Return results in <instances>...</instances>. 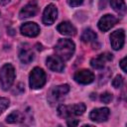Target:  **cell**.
<instances>
[{"mask_svg":"<svg viewBox=\"0 0 127 127\" xmlns=\"http://www.w3.org/2000/svg\"><path fill=\"white\" fill-rule=\"evenodd\" d=\"M74 43L69 39H60L55 47L56 55L63 61H68L74 53Z\"/></svg>","mask_w":127,"mask_h":127,"instance_id":"1","label":"cell"},{"mask_svg":"<svg viewBox=\"0 0 127 127\" xmlns=\"http://www.w3.org/2000/svg\"><path fill=\"white\" fill-rule=\"evenodd\" d=\"M85 111V105L83 103H77L73 105H60L58 107V114L62 118H70L79 116Z\"/></svg>","mask_w":127,"mask_h":127,"instance_id":"2","label":"cell"},{"mask_svg":"<svg viewBox=\"0 0 127 127\" xmlns=\"http://www.w3.org/2000/svg\"><path fill=\"white\" fill-rule=\"evenodd\" d=\"M15 79V69L11 64H4L0 69V80L1 86L4 90L10 88Z\"/></svg>","mask_w":127,"mask_h":127,"instance_id":"3","label":"cell"},{"mask_svg":"<svg viewBox=\"0 0 127 127\" xmlns=\"http://www.w3.org/2000/svg\"><path fill=\"white\" fill-rule=\"evenodd\" d=\"M30 87L33 89L41 88L46 83V73L41 67H34L29 75Z\"/></svg>","mask_w":127,"mask_h":127,"instance_id":"4","label":"cell"},{"mask_svg":"<svg viewBox=\"0 0 127 127\" xmlns=\"http://www.w3.org/2000/svg\"><path fill=\"white\" fill-rule=\"evenodd\" d=\"M124 41H125V33L122 29L116 30L111 33L110 44H111V47L113 48V50H115V51L120 50L124 45Z\"/></svg>","mask_w":127,"mask_h":127,"instance_id":"5","label":"cell"},{"mask_svg":"<svg viewBox=\"0 0 127 127\" xmlns=\"http://www.w3.org/2000/svg\"><path fill=\"white\" fill-rule=\"evenodd\" d=\"M58 16V9L54 4H49L43 13V23L45 25H52L55 23Z\"/></svg>","mask_w":127,"mask_h":127,"instance_id":"6","label":"cell"},{"mask_svg":"<svg viewBox=\"0 0 127 127\" xmlns=\"http://www.w3.org/2000/svg\"><path fill=\"white\" fill-rule=\"evenodd\" d=\"M74 80L81 84H88L94 80V74L89 69H79L74 73Z\"/></svg>","mask_w":127,"mask_h":127,"instance_id":"7","label":"cell"},{"mask_svg":"<svg viewBox=\"0 0 127 127\" xmlns=\"http://www.w3.org/2000/svg\"><path fill=\"white\" fill-rule=\"evenodd\" d=\"M118 22V18H116L113 15L110 14H106L103 17L100 18V20L98 21V28L99 30H101L102 32H107L108 30H110L116 23Z\"/></svg>","mask_w":127,"mask_h":127,"instance_id":"8","label":"cell"},{"mask_svg":"<svg viewBox=\"0 0 127 127\" xmlns=\"http://www.w3.org/2000/svg\"><path fill=\"white\" fill-rule=\"evenodd\" d=\"M68 91H69V85L68 84H61V85H58V86H54L50 90L49 99H50L51 102L57 101L62 96L66 94Z\"/></svg>","mask_w":127,"mask_h":127,"instance_id":"9","label":"cell"},{"mask_svg":"<svg viewBox=\"0 0 127 127\" xmlns=\"http://www.w3.org/2000/svg\"><path fill=\"white\" fill-rule=\"evenodd\" d=\"M109 114H110V111L107 107L95 108L89 113V118L94 122H103L107 120Z\"/></svg>","mask_w":127,"mask_h":127,"instance_id":"10","label":"cell"},{"mask_svg":"<svg viewBox=\"0 0 127 127\" xmlns=\"http://www.w3.org/2000/svg\"><path fill=\"white\" fill-rule=\"evenodd\" d=\"M46 63H47V66L53 71L62 72L64 69V61L61 60L58 56H50V57H48L47 60H46Z\"/></svg>","mask_w":127,"mask_h":127,"instance_id":"11","label":"cell"},{"mask_svg":"<svg viewBox=\"0 0 127 127\" xmlns=\"http://www.w3.org/2000/svg\"><path fill=\"white\" fill-rule=\"evenodd\" d=\"M112 60V55L109 53H104V54H100L97 57L91 59L90 61V65L96 69H100L103 68L105 64L109 61Z\"/></svg>","mask_w":127,"mask_h":127,"instance_id":"12","label":"cell"},{"mask_svg":"<svg viewBox=\"0 0 127 127\" xmlns=\"http://www.w3.org/2000/svg\"><path fill=\"white\" fill-rule=\"evenodd\" d=\"M20 31H21L22 35H24V36L36 37L40 33V27L34 22H27L21 26Z\"/></svg>","mask_w":127,"mask_h":127,"instance_id":"13","label":"cell"},{"mask_svg":"<svg viewBox=\"0 0 127 127\" xmlns=\"http://www.w3.org/2000/svg\"><path fill=\"white\" fill-rule=\"evenodd\" d=\"M37 12H38V6H37L35 3H32V2H31V3L27 4V5H25V6L21 9V11H20V13H19V17H20L21 19L33 17V16H35V15L37 14Z\"/></svg>","mask_w":127,"mask_h":127,"instance_id":"14","label":"cell"},{"mask_svg":"<svg viewBox=\"0 0 127 127\" xmlns=\"http://www.w3.org/2000/svg\"><path fill=\"white\" fill-rule=\"evenodd\" d=\"M58 32L65 36H74L76 34V29L69 22H62L57 26Z\"/></svg>","mask_w":127,"mask_h":127,"instance_id":"15","label":"cell"},{"mask_svg":"<svg viewBox=\"0 0 127 127\" xmlns=\"http://www.w3.org/2000/svg\"><path fill=\"white\" fill-rule=\"evenodd\" d=\"M19 59L23 64H30L34 59V54L29 48H22L19 53Z\"/></svg>","mask_w":127,"mask_h":127,"instance_id":"16","label":"cell"},{"mask_svg":"<svg viewBox=\"0 0 127 127\" xmlns=\"http://www.w3.org/2000/svg\"><path fill=\"white\" fill-rule=\"evenodd\" d=\"M96 38H97V36H96L95 32L92 31L91 29H85V30L82 32L81 37H80L81 41L84 42V43H91V42H94V41H96Z\"/></svg>","mask_w":127,"mask_h":127,"instance_id":"17","label":"cell"},{"mask_svg":"<svg viewBox=\"0 0 127 127\" xmlns=\"http://www.w3.org/2000/svg\"><path fill=\"white\" fill-rule=\"evenodd\" d=\"M111 7L114 11H116L119 14H124L126 11V5L124 0H110Z\"/></svg>","mask_w":127,"mask_h":127,"instance_id":"18","label":"cell"},{"mask_svg":"<svg viewBox=\"0 0 127 127\" xmlns=\"http://www.w3.org/2000/svg\"><path fill=\"white\" fill-rule=\"evenodd\" d=\"M23 120H24V115L19 111H13L6 118V121L8 123H19L22 122Z\"/></svg>","mask_w":127,"mask_h":127,"instance_id":"19","label":"cell"},{"mask_svg":"<svg viewBox=\"0 0 127 127\" xmlns=\"http://www.w3.org/2000/svg\"><path fill=\"white\" fill-rule=\"evenodd\" d=\"M122 84H123V77L121 76V75H116L115 77H114V79L112 80V85L115 87V88H119V87H121L122 86Z\"/></svg>","mask_w":127,"mask_h":127,"instance_id":"20","label":"cell"},{"mask_svg":"<svg viewBox=\"0 0 127 127\" xmlns=\"http://www.w3.org/2000/svg\"><path fill=\"white\" fill-rule=\"evenodd\" d=\"M9 99L5 98V97H0V114L3 113V111L9 106Z\"/></svg>","mask_w":127,"mask_h":127,"instance_id":"21","label":"cell"},{"mask_svg":"<svg viewBox=\"0 0 127 127\" xmlns=\"http://www.w3.org/2000/svg\"><path fill=\"white\" fill-rule=\"evenodd\" d=\"M100 100L103 103H109L112 100V94L109 92H104L100 95Z\"/></svg>","mask_w":127,"mask_h":127,"instance_id":"22","label":"cell"},{"mask_svg":"<svg viewBox=\"0 0 127 127\" xmlns=\"http://www.w3.org/2000/svg\"><path fill=\"white\" fill-rule=\"evenodd\" d=\"M68 5L71 6V7H76V6H79L82 4L83 0H66Z\"/></svg>","mask_w":127,"mask_h":127,"instance_id":"23","label":"cell"},{"mask_svg":"<svg viewBox=\"0 0 127 127\" xmlns=\"http://www.w3.org/2000/svg\"><path fill=\"white\" fill-rule=\"evenodd\" d=\"M126 61H127V59H126V58H123V59L121 60V62H120V67L122 68V70H123L124 72H127V68H126Z\"/></svg>","mask_w":127,"mask_h":127,"instance_id":"24","label":"cell"},{"mask_svg":"<svg viewBox=\"0 0 127 127\" xmlns=\"http://www.w3.org/2000/svg\"><path fill=\"white\" fill-rule=\"evenodd\" d=\"M66 124L68 126H76L78 124V120H74V119H71V120H68L66 122Z\"/></svg>","mask_w":127,"mask_h":127,"instance_id":"25","label":"cell"},{"mask_svg":"<svg viewBox=\"0 0 127 127\" xmlns=\"http://www.w3.org/2000/svg\"><path fill=\"white\" fill-rule=\"evenodd\" d=\"M10 2V0H0V4L1 5H7Z\"/></svg>","mask_w":127,"mask_h":127,"instance_id":"26","label":"cell"}]
</instances>
